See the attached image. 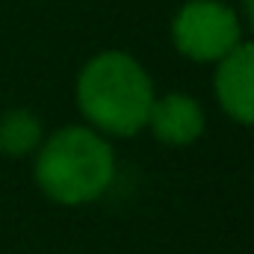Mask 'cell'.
Masks as SVG:
<instances>
[{
    "mask_svg": "<svg viewBox=\"0 0 254 254\" xmlns=\"http://www.w3.org/2000/svg\"><path fill=\"white\" fill-rule=\"evenodd\" d=\"M213 92L228 119L254 127V42H240L216 63Z\"/></svg>",
    "mask_w": 254,
    "mask_h": 254,
    "instance_id": "4",
    "label": "cell"
},
{
    "mask_svg": "<svg viewBox=\"0 0 254 254\" xmlns=\"http://www.w3.org/2000/svg\"><path fill=\"white\" fill-rule=\"evenodd\" d=\"M172 42L192 63H219L243 42V24L219 0H190L172 21Z\"/></svg>",
    "mask_w": 254,
    "mask_h": 254,
    "instance_id": "3",
    "label": "cell"
},
{
    "mask_svg": "<svg viewBox=\"0 0 254 254\" xmlns=\"http://www.w3.org/2000/svg\"><path fill=\"white\" fill-rule=\"evenodd\" d=\"M33 175L39 190L63 207L98 201L116 181V151L89 125H65L36 148Z\"/></svg>",
    "mask_w": 254,
    "mask_h": 254,
    "instance_id": "1",
    "label": "cell"
},
{
    "mask_svg": "<svg viewBox=\"0 0 254 254\" xmlns=\"http://www.w3.org/2000/svg\"><path fill=\"white\" fill-rule=\"evenodd\" d=\"M45 139V127L33 110L15 107L0 116V154L6 157H30Z\"/></svg>",
    "mask_w": 254,
    "mask_h": 254,
    "instance_id": "6",
    "label": "cell"
},
{
    "mask_svg": "<svg viewBox=\"0 0 254 254\" xmlns=\"http://www.w3.org/2000/svg\"><path fill=\"white\" fill-rule=\"evenodd\" d=\"M74 95L89 127L122 139L145 130L157 98L148 71L125 51H104L92 57L77 74Z\"/></svg>",
    "mask_w": 254,
    "mask_h": 254,
    "instance_id": "2",
    "label": "cell"
},
{
    "mask_svg": "<svg viewBox=\"0 0 254 254\" xmlns=\"http://www.w3.org/2000/svg\"><path fill=\"white\" fill-rule=\"evenodd\" d=\"M145 127H151L157 142H163L169 148H187V145H195L204 136L207 116H204V107L192 95L169 92V95L154 98Z\"/></svg>",
    "mask_w": 254,
    "mask_h": 254,
    "instance_id": "5",
    "label": "cell"
},
{
    "mask_svg": "<svg viewBox=\"0 0 254 254\" xmlns=\"http://www.w3.org/2000/svg\"><path fill=\"white\" fill-rule=\"evenodd\" d=\"M243 15H246V24L254 30V0H243Z\"/></svg>",
    "mask_w": 254,
    "mask_h": 254,
    "instance_id": "7",
    "label": "cell"
}]
</instances>
